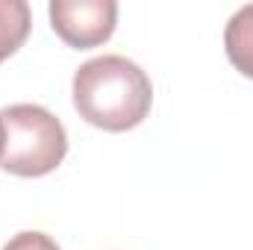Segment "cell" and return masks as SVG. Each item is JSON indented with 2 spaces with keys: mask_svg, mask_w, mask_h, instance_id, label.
<instances>
[{
  "mask_svg": "<svg viewBox=\"0 0 253 250\" xmlns=\"http://www.w3.org/2000/svg\"><path fill=\"white\" fill-rule=\"evenodd\" d=\"M47 12L53 33L77 50H88L109 42L118 24L115 0H53Z\"/></svg>",
  "mask_w": 253,
  "mask_h": 250,
  "instance_id": "cell-3",
  "label": "cell"
},
{
  "mask_svg": "<svg viewBox=\"0 0 253 250\" xmlns=\"http://www.w3.org/2000/svg\"><path fill=\"white\" fill-rule=\"evenodd\" d=\"M71 94L80 118L106 132H124L138 126L153 103L150 77L132 59L118 53L80 65Z\"/></svg>",
  "mask_w": 253,
  "mask_h": 250,
  "instance_id": "cell-1",
  "label": "cell"
},
{
  "mask_svg": "<svg viewBox=\"0 0 253 250\" xmlns=\"http://www.w3.org/2000/svg\"><path fill=\"white\" fill-rule=\"evenodd\" d=\"M0 156H3V118H0Z\"/></svg>",
  "mask_w": 253,
  "mask_h": 250,
  "instance_id": "cell-7",
  "label": "cell"
},
{
  "mask_svg": "<svg viewBox=\"0 0 253 250\" xmlns=\"http://www.w3.org/2000/svg\"><path fill=\"white\" fill-rule=\"evenodd\" d=\"M224 47H227V59L233 62V68L253 80V3L242 6L230 18L224 30Z\"/></svg>",
  "mask_w": 253,
  "mask_h": 250,
  "instance_id": "cell-4",
  "label": "cell"
},
{
  "mask_svg": "<svg viewBox=\"0 0 253 250\" xmlns=\"http://www.w3.org/2000/svg\"><path fill=\"white\" fill-rule=\"evenodd\" d=\"M3 156L0 168L15 177H44L62 165L68 132L62 121L39 103H15L0 109Z\"/></svg>",
  "mask_w": 253,
  "mask_h": 250,
  "instance_id": "cell-2",
  "label": "cell"
},
{
  "mask_svg": "<svg viewBox=\"0 0 253 250\" xmlns=\"http://www.w3.org/2000/svg\"><path fill=\"white\" fill-rule=\"evenodd\" d=\"M33 15L24 0H0V62L9 59L30 36Z\"/></svg>",
  "mask_w": 253,
  "mask_h": 250,
  "instance_id": "cell-5",
  "label": "cell"
},
{
  "mask_svg": "<svg viewBox=\"0 0 253 250\" xmlns=\"http://www.w3.org/2000/svg\"><path fill=\"white\" fill-rule=\"evenodd\" d=\"M3 250H59V245L50 239V236H44V233H36V230H27V233H18V236H12Z\"/></svg>",
  "mask_w": 253,
  "mask_h": 250,
  "instance_id": "cell-6",
  "label": "cell"
}]
</instances>
